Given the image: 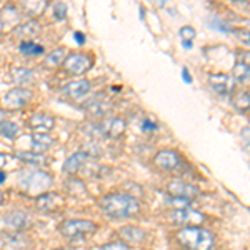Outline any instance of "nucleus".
<instances>
[{"label": "nucleus", "instance_id": "obj_12", "mask_svg": "<svg viewBox=\"0 0 250 250\" xmlns=\"http://www.w3.org/2000/svg\"><path fill=\"white\" fill-rule=\"evenodd\" d=\"M30 217L27 212L23 210H10L7 212L5 215H3V224L7 225V227H10L12 230L15 232H22L25 230L27 227L30 225Z\"/></svg>", "mask_w": 250, "mask_h": 250}, {"label": "nucleus", "instance_id": "obj_3", "mask_svg": "<svg viewBox=\"0 0 250 250\" xmlns=\"http://www.w3.org/2000/svg\"><path fill=\"white\" fill-rule=\"evenodd\" d=\"M175 239L185 250H212L213 235L202 227H184L175 233Z\"/></svg>", "mask_w": 250, "mask_h": 250}, {"label": "nucleus", "instance_id": "obj_1", "mask_svg": "<svg viewBox=\"0 0 250 250\" xmlns=\"http://www.w3.org/2000/svg\"><path fill=\"white\" fill-rule=\"evenodd\" d=\"M100 205L110 219H128V217H135L140 212V205L135 197L125 192L108 193L102 199Z\"/></svg>", "mask_w": 250, "mask_h": 250}, {"label": "nucleus", "instance_id": "obj_45", "mask_svg": "<svg viewBox=\"0 0 250 250\" xmlns=\"http://www.w3.org/2000/svg\"><path fill=\"white\" fill-rule=\"evenodd\" d=\"M182 45L185 48H192V42H182Z\"/></svg>", "mask_w": 250, "mask_h": 250}, {"label": "nucleus", "instance_id": "obj_5", "mask_svg": "<svg viewBox=\"0 0 250 250\" xmlns=\"http://www.w3.org/2000/svg\"><path fill=\"white\" fill-rule=\"evenodd\" d=\"M94 57L85 52H77V54L67 55V59L63 60V70L70 75H82L88 72L94 65Z\"/></svg>", "mask_w": 250, "mask_h": 250}, {"label": "nucleus", "instance_id": "obj_14", "mask_svg": "<svg viewBox=\"0 0 250 250\" xmlns=\"http://www.w3.org/2000/svg\"><path fill=\"white\" fill-rule=\"evenodd\" d=\"M208 83L213 88V92L219 95H229L233 90V82L229 75L225 74H213L208 77Z\"/></svg>", "mask_w": 250, "mask_h": 250}, {"label": "nucleus", "instance_id": "obj_30", "mask_svg": "<svg viewBox=\"0 0 250 250\" xmlns=\"http://www.w3.org/2000/svg\"><path fill=\"white\" fill-rule=\"evenodd\" d=\"M12 77H14L17 82L23 83V82H29V80L34 77V72L30 70V68H15L14 72H12Z\"/></svg>", "mask_w": 250, "mask_h": 250}, {"label": "nucleus", "instance_id": "obj_17", "mask_svg": "<svg viewBox=\"0 0 250 250\" xmlns=\"http://www.w3.org/2000/svg\"><path fill=\"white\" fill-rule=\"evenodd\" d=\"M88 160V157L83 154L82 150L80 152H75V154H72L68 159L63 162V165H62V170L65 172V173H68V175H74V173H77L80 168L85 165V162Z\"/></svg>", "mask_w": 250, "mask_h": 250}, {"label": "nucleus", "instance_id": "obj_10", "mask_svg": "<svg viewBox=\"0 0 250 250\" xmlns=\"http://www.w3.org/2000/svg\"><path fill=\"white\" fill-rule=\"evenodd\" d=\"M92 88V83L88 82L85 79H80V80H75V82H70L67 85L62 87L60 90V95L63 99H68V100H77V99H82L83 95H87Z\"/></svg>", "mask_w": 250, "mask_h": 250}, {"label": "nucleus", "instance_id": "obj_20", "mask_svg": "<svg viewBox=\"0 0 250 250\" xmlns=\"http://www.w3.org/2000/svg\"><path fill=\"white\" fill-rule=\"evenodd\" d=\"M120 237L125 242H134V244H140L145 240L147 233H145L140 227H134V225H125L120 229Z\"/></svg>", "mask_w": 250, "mask_h": 250}, {"label": "nucleus", "instance_id": "obj_32", "mask_svg": "<svg viewBox=\"0 0 250 250\" xmlns=\"http://www.w3.org/2000/svg\"><path fill=\"white\" fill-rule=\"evenodd\" d=\"M82 152L88 157V160H90V159H99V157L102 155V150H100L99 144H95V142H90V144L83 145Z\"/></svg>", "mask_w": 250, "mask_h": 250}, {"label": "nucleus", "instance_id": "obj_25", "mask_svg": "<svg viewBox=\"0 0 250 250\" xmlns=\"http://www.w3.org/2000/svg\"><path fill=\"white\" fill-rule=\"evenodd\" d=\"M48 7V2H23L20 5V9L25 15L29 17H37V15H42L43 10Z\"/></svg>", "mask_w": 250, "mask_h": 250}, {"label": "nucleus", "instance_id": "obj_28", "mask_svg": "<svg viewBox=\"0 0 250 250\" xmlns=\"http://www.w3.org/2000/svg\"><path fill=\"white\" fill-rule=\"evenodd\" d=\"M19 132H20V127L15 122H12V120H3V122L0 124V135H2L3 139H9V140L17 139Z\"/></svg>", "mask_w": 250, "mask_h": 250}, {"label": "nucleus", "instance_id": "obj_19", "mask_svg": "<svg viewBox=\"0 0 250 250\" xmlns=\"http://www.w3.org/2000/svg\"><path fill=\"white\" fill-rule=\"evenodd\" d=\"M52 145H54V139L48 134H43V132L32 134V152H35V154H42V152L48 150Z\"/></svg>", "mask_w": 250, "mask_h": 250}, {"label": "nucleus", "instance_id": "obj_36", "mask_svg": "<svg viewBox=\"0 0 250 250\" xmlns=\"http://www.w3.org/2000/svg\"><path fill=\"white\" fill-rule=\"evenodd\" d=\"M180 37H182L184 42H192L193 39H195V30H193V27L190 25H185L180 29Z\"/></svg>", "mask_w": 250, "mask_h": 250}, {"label": "nucleus", "instance_id": "obj_34", "mask_svg": "<svg viewBox=\"0 0 250 250\" xmlns=\"http://www.w3.org/2000/svg\"><path fill=\"white\" fill-rule=\"evenodd\" d=\"M208 23H210V27H213V29L220 30V32H233V29L229 23H225L224 20H220L219 17H212L208 19Z\"/></svg>", "mask_w": 250, "mask_h": 250}, {"label": "nucleus", "instance_id": "obj_37", "mask_svg": "<svg viewBox=\"0 0 250 250\" xmlns=\"http://www.w3.org/2000/svg\"><path fill=\"white\" fill-rule=\"evenodd\" d=\"M157 128H159V125H157L155 122H152V120L145 119L144 122H142V130L144 132H155Z\"/></svg>", "mask_w": 250, "mask_h": 250}, {"label": "nucleus", "instance_id": "obj_49", "mask_svg": "<svg viewBox=\"0 0 250 250\" xmlns=\"http://www.w3.org/2000/svg\"><path fill=\"white\" fill-rule=\"evenodd\" d=\"M184 250H185V249H184Z\"/></svg>", "mask_w": 250, "mask_h": 250}, {"label": "nucleus", "instance_id": "obj_9", "mask_svg": "<svg viewBox=\"0 0 250 250\" xmlns=\"http://www.w3.org/2000/svg\"><path fill=\"white\" fill-rule=\"evenodd\" d=\"M112 107H114V104H112V100L108 99L105 94H97L95 97H92L90 100H87V102L83 104V110H85L87 114H90L92 117L107 115L108 112L112 110Z\"/></svg>", "mask_w": 250, "mask_h": 250}, {"label": "nucleus", "instance_id": "obj_24", "mask_svg": "<svg viewBox=\"0 0 250 250\" xmlns=\"http://www.w3.org/2000/svg\"><path fill=\"white\" fill-rule=\"evenodd\" d=\"M230 104L235 110L239 112H249L250 110V92H235L230 99Z\"/></svg>", "mask_w": 250, "mask_h": 250}, {"label": "nucleus", "instance_id": "obj_18", "mask_svg": "<svg viewBox=\"0 0 250 250\" xmlns=\"http://www.w3.org/2000/svg\"><path fill=\"white\" fill-rule=\"evenodd\" d=\"M40 30H42V27H40V23L37 22V20H27L25 23H22V25L15 27L14 29V35L19 39H30V37H35V35L40 34Z\"/></svg>", "mask_w": 250, "mask_h": 250}, {"label": "nucleus", "instance_id": "obj_48", "mask_svg": "<svg viewBox=\"0 0 250 250\" xmlns=\"http://www.w3.org/2000/svg\"><path fill=\"white\" fill-rule=\"evenodd\" d=\"M55 250H63V249H55Z\"/></svg>", "mask_w": 250, "mask_h": 250}, {"label": "nucleus", "instance_id": "obj_21", "mask_svg": "<svg viewBox=\"0 0 250 250\" xmlns=\"http://www.w3.org/2000/svg\"><path fill=\"white\" fill-rule=\"evenodd\" d=\"M17 159L22 160L23 164L27 165H34V167H40V165H47L48 164V159L43 154H35V152H20L17 150L14 154Z\"/></svg>", "mask_w": 250, "mask_h": 250}, {"label": "nucleus", "instance_id": "obj_22", "mask_svg": "<svg viewBox=\"0 0 250 250\" xmlns=\"http://www.w3.org/2000/svg\"><path fill=\"white\" fill-rule=\"evenodd\" d=\"M2 239L3 242H5V245L7 247H12V249H25L27 245V239H25V235H23L22 232H15V230H12V232H3L2 233Z\"/></svg>", "mask_w": 250, "mask_h": 250}, {"label": "nucleus", "instance_id": "obj_43", "mask_svg": "<svg viewBox=\"0 0 250 250\" xmlns=\"http://www.w3.org/2000/svg\"><path fill=\"white\" fill-rule=\"evenodd\" d=\"M3 182H5V173L0 170V184H3Z\"/></svg>", "mask_w": 250, "mask_h": 250}, {"label": "nucleus", "instance_id": "obj_7", "mask_svg": "<svg viewBox=\"0 0 250 250\" xmlns=\"http://www.w3.org/2000/svg\"><path fill=\"white\" fill-rule=\"evenodd\" d=\"M170 220L177 225H184V227H200V224L205 222V215L188 207L180 208V210H173Z\"/></svg>", "mask_w": 250, "mask_h": 250}, {"label": "nucleus", "instance_id": "obj_29", "mask_svg": "<svg viewBox=\"0 0 250 250\" xmlns=\"http://www.w3.org/2000/svg\"><path fill=\"white\" fill-rule=\"evenodd\" d=\"M65 190L72 195H85L87 188L85 184L82 182L80 179H68L65 180Z\"/></svg>", "mask_w": 250, "mask_h": 250}, {"label": "nucleus", "instance_id": "obj_11", "mask_svg": "<svg viewBox=\"0 0 250 250\" xmlns=\"http://www.w3.org/2000/svg\"><path fill=\"white\" fill-rule=\"evenodd\" d=\"M167 190L170 193V197H180V199H187V200H192L200 195V188H197L195 185H192V184L180 182V180H175V182L168 184Z\"/></svg>", "mask_w": 250, "mask_h": 250}, {"label": "nucleus", "instance_id": "obj_38", "mask_svg": "<svg viewBox=\"0 0 250 250\" xmlns=\"http://www.w3.org/2000/svg\"><path fill=\"white\" fill-rule=\"evenodd\" d=\"M239 59H240V63H244V65L250 67V52H247V50H240V52H239Z\"/></svg>", "mask_w": 250, "mask_h": 250}, {"label": "nucleus", "instance_id": "obj_42", "mask_svg": "<svg viewBox=\"0 0 250 250\" xmlns=\"http://www.w3.org/2000/svg\"><path fill=\"white\" fill-rule=\"evenodd\" d=\"M7 165V155L5 154H0V170Z\"/></svg>", "mask_w": 250, "mask_h": 250}, {"label": "nucleus", "instance_id": "obj_39", "mask_svg": "<svg viewBox=\"0 0 250 250\" xmlns=\"http://www.w3.org/2000/svg\"><path fill=\"white\" fill-rule=\"evenodd\" d=\"M240 139L244 140V144L250 147V128H244V130L240 132Z\"/></svg>", "mask_w": 250, "mask_h": 250}, {"label": "nucleus", "instance_id": "obj_46", "mask_svg": "<svg viewBox=\"0 0 250 250\" xmlns=\"http://www.w3.org/2000/svg\"><path fill=\"white\" fill-rule=\"evenodd\" d=\"M3 204V193H2V190H0V205Z\"/></svg>", "mask_w": 250, "mask_h": 250}, {"label": "nucleus", "instance_id": "obj_31", "mask_svg": "<svg viewBox=\"0 0 250 250\" xmlns=\"http://www.w3.org/2000/svg\"><path fill=\"white\" fill-rule=\"evenodd\" d=\"M165 202H167V205H170V207H173V210H180V208H188L190 207V200L187 199H180V197H167L165 199Z\"/></svg>", "mask_w": 250, "mask_h": 250}, {"label": "nucleus", "instance_id": "obj_40", "mask_svg": "<svg viewBox=\"0 0 250 250\" xmlns=\"http://www.w3.org/2000/svg\"><path fill=\"white\" fill-rule=\"evenodd\" d=\"M74 39L79 45H83V43H85V35H83L82 32H74Z\"/></svg>", "mask_w": 250, "mask_h": 250}, {"label": "nucleus", "instance_id": "obj_6", "mask_svg": "<svg viewBox=\"0 0 250 250\" xmlns=\"http://www.w3.org/2000/svg\"><path fill=\"white\" fill-rule=\"evenodd\" d=\"M97 225L90 220H65L60 224V232L67 239H82L87 233H94Z\"/></svg>", "mask_w": 250, "mask_h": 250}, {"label": "nucleus", "instance_id": "obj_33", "mask_svg": "<svg viewBox=\"0 0 250 250\" xmlns=\"http://www.w3.org/2000/svg\"><path fill=\"white\" fill-rule=\"evenodd\" d=\"M67 3L63 2H57L54 3V7H52V17H54L55 20H63L67 17Z\"/></svg>", "mask_w": 250, "mask_h": 250}, {"label": "nucleus", "instance_id": "obj_8", "mask_svg": "<svg viewBox=\"0 0 250 250\" xmlns=\"http://www.w3.org/2000/svg\"><path fill=\"white\" fill-rule=\"evenodd\" d=\"M30 100H32V92L29 88L15 87L3 95L2 104H3V107H7V108H22V107H25Z\"/></svg>", "mask_w": 250, "mask_h": 250}, {"label": "nucleus", "instance_id": "obj_15", "mask_svg": "<svg viewBox=\"0 0 250 250\" xmlns=\"http://www.w3.org/2000/svg\"><path fill=\"white\" fill-rule=\"evenodd\" d=\"M62 205V197L59 193H42L37 197V208L43 213H52Z\"/></svg>", "mask_w": 250, "mask_h": 250}, {"label": "nucleus", "instance_id": "obj_47", "mask_svg": "<svg viewBox=\"0 0 250 250\" xmlns=\"http://www.w3.org/2000/svg\"><path fill=\"white\" fill-rule=\"evenodd\" d=\"M2 29H3V22H2V19H0V34H2Z\"/></svg>", "mask_w": 250, "mask_h": 250}, {"label": "nucleus", "instance_id": "obj_26", "mask_svg": "<svg viewBox=\"0 0 250 250\" xmlns=\"http://www.w3.org/2000/svg\"><path fill=\"white\" fill-rule=\"evenodd\" d=\"M19 50H20V54L25 55V57H39V55L43 54V47L35 42H30V40L20 42Z\"/></svg>", "mask_w": 250, "mask_h": 250}, {"label": "nucleus", "instance_id": "obj_35", "mask_svg": "<svg viewBox=\"0 0 250 250\" xmlns=\"http://www.w3.org/2000/svg\"><path fill=\"white\" fill-rule=\"evenodd\" d=\"M99 250H130L125 242H120V240H115V242H110V244H105L102 245Z\"/></svg>", "mask_w": 250, "mask_h": 250}, {"label": "nucleus", "instance_id": "obj_41", "mask_svg": "<svg viewBox=\"0 0 250 250\" xmlns=\"http://www.w3.org/2000/svg\"><path fill=\"white\" fill-rule=\"evenodd\" d=\"M182 79L187 83H192V75H190V72H188L187 68H182Z\"/></svg>", "mask_w": 250, "mask_h": 250}, {"label": "nucleus", "instance_id": "obj_4", "mask_svg": "<svg viewBox=\"0 0 250 250\" xmlns=\"http://www.w3.org/2000/svg\"><path fill=\"white\" fill-rule=\"evenodd\" d=\"M125 128H127V124H125L124 119L112 117V119H105L102 122L87 124L85 127H82V130L92 139H97V137H100V139H119L125 134Z\"/></svg>", "mask_w": 250, "mask_h": 250}, {"label": "nucleus", "instance_id": "obj_2", "mask_svg": "<svg viewBox=\"0 0 250 250\" xmlns=\"http://www.w3.org/2000/svg\"><path fill=\"white\" fill-rule=\"evenodd\" d=\"M54 185V177L40 168H29L19 173V187L29 195H42Z\"/></svg>", "mask_w": 250, "mask_h": 250}, {"label": "nucleus", "instance_id": "obj_16", "mask_svg": "<svg viewBox=\"0 0 250 250\" xmlns=\"http://www.w3.org/2000/svg\"><path fill=\"white\" fill-rule=\"evenodd\" d=\"M29 127L35 132L47 134L48 130H52L55 127V119L47 114H35L29 119Z\"/></svg>", "mask_w": 250, "mask_h": 250}, {"label": "nucleus", "instance_id": "obj_44", "mask_svg": "<svg viewBox=\"0 0 250 250\" xmlns=\"http://www.w3.org/2000/svg\"><path fill=\"white\" fill-rule=\"evenodd\" d=\"M3 117H5V112H3L2 108H0V124L3 122Z\"/></svg>", "mask_w": 250, "mask_h": 250}, {"label": "nucleus", "instance_id": "obj_13", "mask_svg": "<svg viewBox=\"0 0 250 250\" xmlns=\"http://www.w3.org/2000/svg\"><path fill=\"white\" fill-rule=\"evenodd\" d=\"M154 162L159 168L162 170H175L179 168V165L182 164L180 155L173 150H162L154 157Z\"/></svg>", "mask_w": 250, "mask_h": 250}, {"label": "nucleus", "instance_id": "obj_23", "mask_svg": "<svg viewBox=\"0 0 250 250\" xmlns=\"http://www.w3.org/2000/svg\"><path fill=\"white\" fill-rule=\"evenodd\" d=\"M67 59V48L65 47H59L55 48V50H52L50 54L47 55L45 60H43V67L47 68H54L60 65V63H63V60Z\"/></svg>", "mask_w": 250, "mask_h": 250}, {"label": "nucleus", "instance_id": "obj_27", "mask_svg": "<svg viewBox=\"0 0 250 250\" xmlns=\"http://www.w3.org/2000/svg\"><path fill=\"white\" fill-rule=\"evenodd\" d=\"M232 75L235 79V82L244 83V85H250V67L237 62L232 68Z\"/></svg>", "mask_w": 250, "mask_h": 250}]
</instances>
